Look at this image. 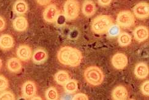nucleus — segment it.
<instances>
[{"instance_id": "nucleus-1", "label": "nucleus", "mask_w": 149, "mask_h": 100, "mask_svg": "<svg viewBox=\"0 0 149 100\" xmlns=\"http://www.w3.org/2000/svg\"><path fill=\"white\" fill-rule=\"evenodd\" d=\"M57 58L58 61L65 66L77 67L82 62V55L77 49L65 46L59 50Z\"/></svg>"}, {"instance_id": "nucleus-2", "label": "nucleus", "mask_w": 149, "mask_h": 100, "mask_svg": "<svg viewBox=\"0 0 149 100\" xmlns=\"http://www.w3.org/2000/svg\"><path fill=\"white\" fill-rule=\"evenodd\" d=\"M113 24V20L109 15H101L95 18L91 23V30L96 34H104Z\"/></svg>"}, {"instance_id": "nucleus-3", "label": "nucleus", "mask_w": 149, "mask_h": 100, "mask_svg": "<svg viewBox=\"0 0 149 100\" xmlns=\"http://www.w3.org/2000/svg\"><path fill=\"white\" fill-rule=\"evenodd\" d=\"M84 78L88 84L93 86H98L102 83L104 76L100 68L93 66L85 69Z\"/></svg>"}, {"instance_id": "nucleus-4", "label": "nucleus", "mask_w": 149, "mask_h": 100, "mask_svg": "<svg viewBox=\"0 0 149 100\" xmlns=\"http://www.w3.org/2000/svg\"><path fill=\"white\" fill-rule=\"evenodd\" d=\"M79 3L77 0H67L64 4V15L66 20H72L79 16Z\"/></svg>"}, {"instance_id": "nucleus-5", "label": "nucleus", "mask_w": 149, "mask_h": 100, "mask_svg": "<svg viewBox=\"0 0 149 100\" xmlns=\"http://www.w3.org/2000/svg\"><path fill=\"white\" fill-rule=\"evenodd\" d=\"M118 25L123 28H130L134 25L135 19L134 15L130 10L120 12L117 17Z\"/></svg>"}, {"instance_id": "nucleus-6", "label": "nucleus", "mask_w": 149, "mask_h": 100, "mask_svg": "<svg viewBox=\"0 0 149 100\" xmlns=\"http://www.w3.org/2000/svg\"><path fill=\"white\" fill-rule=\"evenodd\" d=\"M112 66L117 69H123L128 63V57L123 53H117L112 58Z\"/></svg>"}, {"instance_id": "nucleus-7", "label": "nucleus", "mask_w": 149, "mask_h": 100, "mask_svg": "<svg viewBox=\"0 0 149 100\" xmlns=\"http://www.w3.org/2000/svg\"><path fill=\"white\" fill-rule=\"evenodd\" d=\"M58 15V11L56 6L54 4H50L45 9L43 13L44 19L49 23L55 22Z\"/></svg>"}, {"instance_id": "nucleus-8", "label": "nucleus", "mask_w": 149, "mask_h": 100, "mask_svg": "<svg viewBox=\"0 0 149 100\" xmlns=\"http://www.w3.org/2000/svg\"><path fill=\"white\" fill-rule=\"evenodd\" d=\"M134 14L139 19L147 18L149 15V6L145 2L136 4L133 9Z\"/></svg>"}, {"instance_id": "nucleus-9", "label": "nucleus", "mask_w": 149, "mask_h": 100, "mask_svg": "<svg viewBox=\"0 0 149 100\" xmlns=\"http://www.w3.org/2000/svg\"><path fill=\"white\" fill-rule=\"evenodd\" d=\"M36 93V86L32 81L25 82L22 87V93L26 98H33Z\"/></svg>"}, {"instance_id": "nucleus-10", "label": "nucleus", "mask_w": 149, "mask_h": 100, "mask_svg": "<svg viewBox=\"0 0 149 100\" xmlns=\"http://www.w3.org/2000/svg\"><path fill=\"white\" fill-rule=\"evenodd\" d=\"M17 55L21 60H29L32 56L31 49L28 45H22L17 49Z\"/></svg>"}, {"instance_id": "nucleus-11", "label": "nucleus", "mask_w": 149, "mask_h": 100, "mask_svg": "<svg viewBox=\"0 0 149 100\" xmlns=\"http://www.w3.org/2000/svg\"><path fill=\"white\" fill-rule=\"evenodd\" d=\"M133 34L137 41L139 43L144 42L148 38V30L144 26H139L135 28Z\"/></svg>"}, {"instance_id": "nucleus-12", "label": "nucleus", "mask_w": 149, "mask_h": 100, "mask_svg": "<svg viewBox=\"0 0 149 100\" xmlns=\"http://www.w3.org/2000/svg\"><path fill=\"white\" fill-rule=\"evenodd\" d=\"M134 74L139 79L146 78L148 75V67L145 63H137L134 68Z\"/></svg>"}, {"instance_id": "nucleus-13", "label": "nucleus", "mask_w": 149, "mask_h": 100, "mask_svg": "<svg viewBox=\"0 0 149 100\" xmlns=\"http://www.w3.org/2000/svg\"><path fill=\"white\" fill-rule=\"evenodd\" d=\"M128 97L127 89L122 85H118L113 89L112 93V98L115 100L126 99Z\"/></svg>"}, {"instance_id": "nucleus-14", "label": "nucleus", "mask_w": 149, "mask_h": 100, "mask_svg": "<svg viewBox=\"0 0 149 100\" xmlns=\"http://www.w3.org/2000/svg\"><path fill=\"white\" fill-rule=\"evenodd\" d=\"M14 41L13 38L8 34H4L0 36V48L8 50L13 48Z\"/></svg>"}, {"instance_id": "nucleus-15", "label": "nucleus", "mask_w": 149, "mask_h": 100, "mask_svg": "<svg viewBox=\"0 0 149 100\" xmlns=\"http://www.w3.org/2000/svg\"><path fill=\"white\" fill-rule=\"evenodd\" d=\"M13 27L17 31H24L28 28V21L25 17H17L13 21Z\"/></svg>"}, {"instance_id": "nucleus-16", "label": "nucleus", "mask_w": 149, "mask_h": 100, "mask_svg": "<svg viewBox=\"0 0 149 100\" xmlns=\"http://www.w3.org/2000/svg\"><path fill=\"white\" fill-rule=\"evenodd\" d=\"M82 13L86 17H91L93 15L96 13V6L95 3L90 1V0H87L85 1L82 5Z\"/></svg>"}, {"instance_id": "nucleus-17", "label": "nucleus", "mask_w": 149, "mask_h": 100, "mask_svg": "<svg viewBox=\"0 0 149 100\" xmlns=\"http://www.w3.org/2000/svg\"><path fill=\"white\" fill-rule=\"evenodd\" d=\"M7 67L10 72L17 73L21 71L22 65L19 59L16 58H11L8 61Z\"/></svg>"}, {"instance_id": "nucleus-18", "label": "nucleus", "mask_w": 149, "mask_h": 100, "mask_svg": "<svg viewBox=\"0 0 149 100\" xmlns=\"http://www.w3.org/2000/svg\"><path fill=\"white\" fill-rule=\"evenodd\" d=\"M13 9L15 14L23 15L25 14L28 9V4L24 0H17L14 4Z\"/></svg>"}, {"instance_id": "nucleus-19", "label": "nucleus", "mask_w": 149, "mask_h": 100, "mask_svg": "<svg viewBox=\"0 0 149 100\" xmlns=\"http://www.w3.org/2000/svg\"><path fill=\"white\" fill-rule=\"evenodd\" d=\"M47 58V54L44 50L39 49L35 50L33 55V60L36 64L44 62Z\"/></svg>"}, {"instance_id": "nucleus-20", "label": "nucleus", "mask_w": 149, "mask_h": 100, "mask_svg": "<svg viewBox=\"0 0 149 100\" xmlns=\"http://www.w3.org/2000/svg\"><path fill=\"white\" fill-rule=\"evenodd\" d=\"M55 80L58 84L64 85L70 79L69 74L65 71H60L55 75Z\"/></svg>"}, {"instance_id": "nucleus-21", "label": "nucleus", "mask_w": 149, "mask_h": 100, "mask_svg": "<svg viewBox=\"0 0 149 100\" xmlns=\"http://www.w3.org/2000/svg\"><path fill=\"white\" fill-rule=\"evenodd\" d=\"M131 40H132V37L128 33L124 32L120 33L118 35V42L120 45L122 47H126L130 45L131 43Z\"/></svg>"}, {"instance_id": "nucleus-22", "label": "nucleus", "mask_w": 149, "mask_h": 100, "mask_svg": "<svg viewBox=\"0 0 149 100\" xmlns=\"http://www.w3.org/2000/svg\"><path fill=\"white\" fill-rule=\"evenodd\" d=\"M64 85L65 90L68 93H73L78 89L77 82L74 79H70Z\"/></svg>"}, {"instance_id": "nucleus-23", "label": "nucleus", "mask_w": 149, "mask_h": 100, "mask_svg": "<svg viewBox=\"0 0 149 100\" xmlns=\"http://www.w3.org/2000/svg\"><path fill=\"white\" fill-rule=\"evenodd\" d=\"M45 98L49 100H56L58 98V93L54 87H50L45 92Z\"/></svg>"}, {"instance_id": "nucleus-24", "label": "nucleus", "mask_w": 149, "mask_h": 100, "mask_svg": "<svg viewBox=\"0 0 149 100\" xmlns=\"http://www.w3.org/2000/svg\"><path fill=\"white\" fill-rule=\"evenodd\" d=\"M109 36L116 37L120 33V28L118 25H112L107 31Z\"/></svg>"}, {"instance_id": "nucleus-25", "label": "nucleus", "mask_w": 149, "mask_h": 100, "mask_svg": "<svg viewBox=\"0 0 149 100\" xmlns=\"http://www.w3.org/2000/svg\"><path fill=\"white\" fill-rule=\"evenodd\" d=\"M9 82L4 76L0 75V92H2L8 89Z\"/></svg>"}, {"instance_id": "nucleus-26", "label": "nucleus", "mask_w": 149, "mask_h": 100, "mask_svg": "<svg viewBox=\"0 0 149 100\" xmlns=\"http://www.w3.org/2000/svg\"><path fill=\"white\" fill-rule=\"evenodd\" d=\"M141 90L142 94L145 96L149 95V81L146 80L141 87Z\"/></svg>"}, {"instance_id": "nucleus-27", "label": "nucleus", "mask_w": 149, "mask_h": 100, "mask_svg": "<svg viewBox=\"0 0 149 100\" xmlns=\"http://www.w3.org/2000/svg\"><path fill=\"white\" fill-rule=\"evenodd\" d=\"M0 99H15V96L10 92H4L0 95Z\"/></svg>"}, {"instance_id": "nucleus-28", "label": "nucleus", "mask_w": 149, "mask_h": 100, "mask_svg": "<svg viewBox=\"0 0 149 100\" xmlns=\"http://www.w3.org/2000/svg\"><path fill=\"white\" fill-rule=\"evenodd\" d=\"M72 99L74 100H88V97L84 93H78L74 96Z\"/></svg>"}, {"instance_id": "nucleus-29", "label": "nucleus", "mask_w": 149, "mask_h": 100, "mask_svg": "<svg viewBox=\"0 0 149 100\" xmlns=\"http://www.w3.org/2000/svg\"><path fill=\"white\" fill-rule=\"evenodd\" d=\"M112 1V0H98V4L101 6H107L109 5Z\"/></svg>"}, {"instance_id": "nucleus-30", "label": "nucleus", "mask_w": 149, "mask_h": 100, "mask_svg": "<svg viewBox=\"0 0 149 100\" xmlns=\"http://www.w3.org/2000/svg\"><path fill=\"white\" fill-rule=\"evenodd\" d=\"M37 3L41 6H47L52 1V0H36Z\"/></svg>"}, {"instance_id": "nucleus-31", "label": "nucleus", "mask_w": 149, "mask_h": 100, "mask_svg": "<svg viewBox=\"0 0 149 100\" xmlns=\"http://www.w3.org/2000/svg\"><path fill=\"white\" fill-rule=\"evenodd\" d=\"M6 27V22L2 17H0V31H3Z\"/></svg>"}, {"instance_id": "nucleus-32", "label": "nucleus", "mask_w": 149, "mask_h": 100, "mask_svg": "<svg viewBox=\"0 0 149 100\" xmlns=\"http://www.w3.org/2000/svg\"><path fill=\"white\" fill-rule=\"evenodd\" d=\"M2 64H3L2 61H1V58H0V69H1V67H2Z\"/></svg>"}, {"instance_id": "nucleus-33", "label": "nucleus", "mask_w": 149, "mask_h": 100, "mask_svg": "<svg viewBox=\"0 0 149 100\" xmlns=\"http://www.w3.org/2000/svg\"><path fill=\"white\" fill-rule=\"evenodd\" d=\"M32 99H41V98H36V97H34Z\"/></svg>"}]
</instances>
